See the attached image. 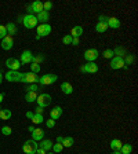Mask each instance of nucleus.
<instances>
[{"mask_svg": "<svg viewBox=\"0 0 138 154\" xmlns=\"http://www.w3.org/2000/svg\"><path fill=\"white\" fill-rule=\"evenodd\" d=\"M22 22L26 29H33V28H36L39 23L36 15H33V14H28V15L22 17Z\"/></svg>", "mask_w": 138, "mask_h": 154, "instance_id": "f257e3e1", "label": "nucleus"}, {"mask_svg": "<svg viewBox=\"0 0 138 154\" xmlns=\"http://www.w3.org/2000/svg\"><path fill=\"white\" fill-rule=\"evenodd\" d=\"M37 149H39V146H37V143H36V140H33V139L32 140H26L25 143L22 144V150L25 154H35Z\"/></svg>", "mask_w": 138, "mask_h": 154, "instance_id": "f03ea898", "label": "nucleus"}, {"mask_svg": "<svg viewBox=\"0 0 138 154\" xmlns=\"http://www.w3.org/2000/svg\"><path fill=\"white\" fill-rule=\"evenodd\" d=\"M51 33V25L50 23H40L37 26V36L36 38H40V37H46Z\"/></svg>", "mask_w": 138, "mask_h": 154, "instance_id": "7ed1b4c3", "label": "nucleus"}, {"mask_svg": "<svg viewBox=\"0 0 138 154\" xmlns=\"http://www.w3.org/2000/svg\"><path fill=\"white\" fill-rule=\"evenodd\" d=\"M58 80V76L57 74H44V76L39 77V84L40 85H50V84L55 83Z\"/></svg>", "mask_w": 138, "mask_h": 154, "instance_id": "20e7f679", "label": "nucleus"}, {"mask_svg": "<svg viewBox=\"0 0 138 154\" xmlns=\"http://www.w3.org/2000/svg\"><path fill=\"white\" fill-rule=\"evenodd\" d=\"M37 80H39L37 74L32 73V72H29V73H22L21 74V79H19L21 83H28V84H35Z\"/></svg>", "mask_w": 138, "mask_h": 154, "instance_id": "39448f33", "label": "nucleus"}, {"mask_svg": "<svg viewBox=\"0 0 138 154\" xmlns=\"http://www.w3.org/2000/svg\"><path fill=\"white\" fill-rule=\"evenodd\" d=\"M98 55H100V52H98L97 48H90V50H86V51H84V58H86V61H88V62H94L97 58H98Z\"/></svg>", "mask_w": 138, "mask_h": 154, "instance_id": "423d86ee", "label": "nucleus"}, {"mask_svg": "<svg viewBox=\"0 0 138 154\" xmlns=\"http://www.w3.org/2000/svg\"><path fill=\"white\" fill-rule=\"evenodd\" d=\"M21 74L19 72H15V70H8L6 73V76H4V79H6L7 81H10V83H17V81H19V79H21Z\"/></svg>", "mask_w": 138, "mask_h": 154, "instance_id": "0eeeda50", "label": "nucleus"}, {"mask_svg": "<svg viewBox=\"0 0 138 154\" xmlns=\"http://www.w3.org/2000/svg\"><path fill=\"white\" fill-rule=\"evenodd\" d=\"M39 106H42V107H46L51 103V96L48 95V94H42V95L37 96V99H36Z\"/></svg>", "mask_w": 138, "mask_h": 154, "instance_id": "6e6552de", "label": "nucleus"}, {"mask_svg": "<svg viewBox=\"0 0 138 154\" xmlns=\"http://www.w3.org/2000/svg\"><path fill=\"white\" fill-rule=\"evenodd\" d=\"M80 72L82 73H97V72H98V66H97V63H94V62H88V63L83 65V66L80 67Z\"/></svg>", "mask_w": 138, "mask_h": 154, "instance_id": "1a4fd4ad", "label": "nucleus"}, {"mask_svg": "<svg viewBox=\"0 0 138 154\" xmlns=\"http://www.w3.org/2000/svg\"><path fill=\"white\" fill-rule=\"evenodd\" d=\"M33 57L35 55L32 54V52L29 51V50H26V51H24L22 54H21V65H28V63H32L33 61Z\"/></svg>", "mask_w": 138, "mask_h": 154, "instance_id": "9d476101", "label": "nucleus"}, {"mask_svg": "<svg viewBox=\"0 0 138 154\" xmlns=\"http://www.w3.org/2000/svg\"><path fill=\"white\" fill-rule=\"evenodd\" d=\"M6 66L8 67L10 70H18L19 67H21V62L18 61V59H15V58H8L6 61Z\"/></svg>", "mask_w": 138, "mask_h": 154, "instance_id": "9b49d317", "label": "nucleus"}, {"mask_svg": "<svg viewBox=\"0 0 138 154\" xmlns=\"http://www.w3.org/2000/svg\"><path fill=\"white\" fill-rule=\"evenodd\" d=\"M111 67L117 70V69H123L124 67V61H123V58H119V57H113L111 59Z\"/></svg>", "mask_w": 138, "mask_h": 154, "instance_id": "f8f14e48", "label": "nucleus"}, {"mask_svg": "<svg viewBox=\"0 0 138 154\" xmlns=\"http://www.w3.org/2000/svg\"><path fill=\"white\" fill-rule=\"evenodd\" d=\"M0 45H2V48H3V50H11V48H13V45H14L13 37L7 35L4 38H2V44H0Z\"/></svg>", "mask_w": 138, "mask_h": 154, "instance_id": "ddd939ff", "label": "nucleus"}, {"mask_svg": "<svg viewBox=\"0 0 138 154\" xmlns=\"http://www.w3.org/2000/svg\"><path fill=\"white\" fill-rule=\"evenodd\" d=\"M30 10H32V13H42L43 11V3L42 2H39V0H36V2H33L32 4H30Z\"/></svg>", "mask_w": 138, "mask_h": 154, "instance_id": "4468645a", "label": "nucleus"}, {"mask_svg": "<svg viewBox=\"0 0 138 154\" xmlns=\"http://www.w3.org/2000/svg\"><path fill=\"white\" fill-rule=\"evenodd\" d=\"M61 114H62V109L59 107V106H55L54 109L50 112V119H53V120H58L59 117H61Z\"/></svg>", "mask_w": 138, "mask_h": 154, "instance_id": "2eb2a0df", "label": "nucleus"}, {"mask_svg": "<svg viewBox=\"0 0 138 154\" xmlns=\"http://www.w3.org/2000/svg\"><path fill=\"white\" fill-rule=\"evenodd\" d=\"M61 91L65 94V95H71L72 92H73V87H72V84L71 83H62L61 84Z\"/></svg>", "mask_w": 138, "mask_h": 154, "instance_id": "dca6fc26", "label": "nucleus"}, {"mask_svg": "<svg viewBox=\"0 0 138 154\" xmlns=\"http://www.w3.org/2000/svg\"><path fill=\"white\" fill-rule=\"evenodd\" d=\"M32 138H33V140H42L43 138H44V131L43 129H40V128H36L35 131L32 132Z\"/></svg>", "mask_w": 138, "mask_h": 154, "instance_id": "f3484780", "label": "nucleus"}, {"mask_svg": "<svg viewBox=\"0 0 138 154\" xmlns=\"http://www.w3.org/2000/svg\"><path fill=\"white\" fill-rule=\"evenodd\" d=\"M120 21L117 18H115V17H112V18L108 19V28H112V29H119L120 28Z\"/></svg>", "mask_w": 138, "mask_h": 154, "instance_id": "a211bd4d", "label": "nucleus"}, {"mask_svg": "<svg viewBox=\"0 0 138 154\" xmlns=\"http://www.w3.org/2000/svg\"><path fill=\"white\" fill-rule=\"evenodd\" d=\"M40 149H43L44 151H48L53 149V142L48 140V139H42V143H40Z\"/></svg>", "mask_w": 138, "mask_h": 154, "instance_id": "6ab92c4d", "label": "nucleus"}, {"mask_svg": "<svg viewBox=\"0 0 138 154\" xmlns=\"http://www.w3.org/2000/svg\"><path fill=\"white\" fill-rule=\"evenodd\" d=\"M36 18H37V22L46 23L48 21V18H50V15H48L47 11H42V13H39L37 15H36Z\"/></svg>", "mask_w": 138, "mask_h": 154, "instance_id": "aec40b11", "label": "nucleus"}, {"mask_svg": "<svg viewBox=\"0 0 138 154\" xmlns=\"http://www.w3.org/2000/svg\"><path fill=\"white\" fill-rule=\"evenodd\" d=\"M83 35V28L82 26H75V28H72L71 30V36L72 37H80V36Z\"/></svg>", "mask_w": 138, "mask_h": 154, "instance_id": "412c9836", "label": "nucleus"}, {"mask_svg": "<svg viewBox=\"0 0 138 154\" xmlns=\"http://www.w3.org/2000/svg\"><path fill=\"white\" fill-rule=\"evenodd\" d=\"M6 29H7V35L11 36V37H13L14 35H17V26H15V23H13V22L7 23Z\"/></svg>", "mask_w": 138, "mask_h": 154, "instance_id": "4be33fe9", "label": "nucleus"}, {"mask_svg": "<svg viewBox=\"0 0 138 154\" xmlns=\"http://www.w3.org/2000/svg\"><path fill=\"white\" fill-rule=\"evenodd\" d=\"M109 146H111V149L115 151V150H120L122 146H123V143H122V140H119V139H113V140L111 142Z\"/></svg>", "mask_w": 138, "mask_h": 154, "instance_id": "5701e85b", "label": "nucleus"}, {"mask_svg": "<svg viewBox=\"0 0 138 154\" xmlns=\"http://www.w3.org/2000/svg\"><path fill=\"white\" fill-rule=\"evenodd\" d=\"M11 110H8V109H2L0 110V119L2 120H4V121H6V120H8V119H11Z\"/></svg>", "mask_w": 138, "mask_h": 154, "instance_id": "b1692460", "label": "nucleus"}, {"mask_svg": "<svg viewBox=\"0 0 138 154\" xmlns=\"http://www.w3.org/2000/svg\"><path fill=\"white\" fill-rule=\"evenodd\" d=\"M75 143V139L72 136H68V138H64L62 140V147H72Z\"/></svg>", "mask_w": 138, "mask_h": 154, "instance_id": "393cba45", "label": "nucleus"}, {"mask_svg": "<svg viewBox=\"0 0 138 154\" xmlns=\"http://www.w3.org/2000/svg\"><path fill=\"white\" fill-rule=\"evenodd\" d=\"M133 151V146L130 143H123L122 149H120V153L122 154H131Z\"/></svg>", "mask_w": 138, "mask_h": 154, "instance_id": "a878e982", "label": "nucleus"}, {"mask_svg": "<svg viewBox=\"0 0 138 154\" xmlns=\"http://www.w3.org/2000/svg\"><path fill=\"white\" fill-rule=\"evenodd\" d=\"M36 99H37V95H36V92H26V95H25V100H26L28 103L36 102Z\"/></svg>", "mask_w": 138, "mask_h": 154, "instance_id": "bb28decb", "label": "nucleus"}, {"mask_svg": "<svg viewBox=\"0 0 138 154\" xmlns=\"http://www.w3.org/2000/svg\"><path fill=\"white\" fill-rule=\"evenodd\" d=\"M43 121H46L44 120V117H43V114H33V117H32V122L33 124H42Z\"/></svg>", "mask_w": 138, "mask_h": 154, "instance_id": "cd10ccee", "label": "nucleus"}, {"mask_svg": "<svg viewBox=\"0 0 138 154\" xmlns=\"http://www.w3.org/2000/svg\"><path fill=\"white\" fill-rule=\"evenodd\" d=\"M95 30H97V32H100V33H104V32H106V30H108V25H106V23L98 22L95 25Z\"/></svg>", "mask_w": 138, "mask_h": 154, "instance_id": "c85d7f7f", "label": "nucleus"}, {"mask_svg": "<svg viewBox=\"0 0 138 154\" xmlns=\"http://www.w3.org/2000/svg\"><path fill=\"white\" fill-rule=\"evenodd\" d=\"M113 54H115L116 57L123 58V55H126V50L123 47H116L115 50H113Z\"/></svg>", "mask_w": 138, "mask_h": 154, "instance_id": "c756f323", "label": "nucleus"}, {"mask_svg": "<svg viewBox=\"0 0 138 154\" xmlns=\"http://www.w3.org/2000/svg\"><path fill=\"white\" fill-rule=\"evenodd\" d=\"M124 61V67H127V66H130V65L134 62V55H131V54H129L127 57H126V59H123Z\"/></svg>", "mask_w": 138, "mask_h": 154, "instance_id": "7c9ffc66", "label": "nucleus"}, {"mask_svg": "<svg viewBox=\"0 0 138 154\" xmlns=\"http://www.w3.org/2000/svg\"><path fill=\"white\" fill-rule=\"evenodd\" d=\"M39 88H40V87L36 85V84H29V85L26 87V92H36Z\"/></svg>", "mask_w": 138, "mask_h": 154, "instance_id": "2f4dec72", "label": "nucleus"}, {"mask_svg": "<svg viewBox=\"0 0 138 154\" xmlns=\"http://www.w3.org/2000/svg\"><path fill=\"white\" fill-rule=\"evenodd\" d=\"M104 58H106V59H112L113 58V50H105V51H104Z\"/></svg>", "mask_w": 138, "mask_h": 154, "instance_id": "473e14b6", "label": "nucleus"}, {"mask_svg": "<svg viewBox=\"0 0 138 154\" xmlns=\"http://www.w3.org/2000/svg\"><path fill=\"white\" fill-rule=\"evenodd\" d=\"M2 134L6 135V136H10V135L13 134V129H11L10 127H7V125H6V127H3V128H2Z\"/></svg>", "mask_w": 138, "mask_h": 154, "instance_id": "72a5a7b5", "label": "nucleus"}, {"mask_svg": "<svg viewBox=\"0 0 138 154\" xmlns=\"http://www.w3.org/2000/svg\"><path fill=\"white\" fill-rule=\"evenodd\" d=\"M62 144L61 143H55V144H53V151H54V153H61L62 151Z\"/></svg>", "mask_w": 138, "mask_h": 154, "instance_id": "f704fd0d", "label": "nucleus"}, {"mask_svg": "<svg viewBox=\"0 0 138 154\" xmlns=\"http://www.w3.org/2000/svg\"><path fill=\"white\" fill-rule=\"evenodd\" d=\"M43 61H44V57H43V55L40 54V55H37V57H33L32 63H37V65H40V62H43Z\"/></svg>", "mask_w": 138, "mask_h": 154, "instance_id": "c9c22d12", "label": "nucleus"}, {"mask_svg": "<svg viewBox=\"0 0 138 154\" xmlns=\"http://www.w3.org/2000/svg\"><path fill=\"white\" fill-rule=\"evenodd\" d=\"M53 8V3L51 2H46V3H43V11H50V10Z\"/></svg>", "mask_w": 138, "mask_h": 154, "instance_id": "e433bc0d", "label": "nucleus"}, {"mask_svg": "<svg viewBox=\"0 0 138 154\" xmlns=\"http://www.w3.org/2000/svg\"><path fill=\"white\" fill-rule=\"evenodd\" d=\"M6 36H7V29H6V26L0 25V40H2V38H4Z\"/></svg>", "mask_w": 138, "mask_h": 154, "instance_id": "4c0bfd02", "label": "nucleus"}, {"mask_svg": "<svg viewBox=\"0 0 138 154\" xmlns=\"http://www.w3.org/2000/svg\"><path fill=\"white\" fill-rule=\"evenodd\" d=\"M39 70H40V65H37V63H30V72H32V73H37Z\"/></svg>", "mask_w": 138, "mask_h": 154, "instance_id": "58836bf2", "label": "nucleus"}, {"mask_svg": "<svg viewBox=\"0 0 138 154\" xmlns=\"http://www.w3.org/2000/svg\"><path fill=\"white\" fill-rule=\"evenodd\" d=\"M62 43H64V44H71V43H72V36L71 35L64 36V38H62Z\"/></svg>", "mask_w": 138, "mask_h": 154, "instance_id": "ea45409f", "label": "nucleus"}, {"mask_svg": "<svg viewBox=\"0 0 138 154\" xmlns=\"http://www.w3.org/2000/svg\"><path fill=\"white\" fill-rule=\"evenodd\" d=\"M46 125H47V128H54L55 127V120H53V119L47 120V121H46Z\"/></svg>", "mask_w": 138, "mask_h": 154, "instance_id": "a19ab883", "label": "nucleus"}, {"mask_svg": "<svg viewBox=\"0 0 138 154\" xmlns=\"http://www.w3.org/2000/svg\"><path fill=\"white\" fill-rule=\"evenodd\" d=\"M98 19H100L101 23H106V25H108V19H109V18H108L106 15H100V18H98Z\"/></svg>", "mask_w": 138, "mask_h": 154, "instance_id": "79ce46f5", "label": "nucleus"}, {"mask_svg": "<svg viewBox=\"0 0 138 154\" xmlns=\"http://www.w3.org/2000/svg\"><path fill=\"white\" fill-rule=\"evenodd\" d=\"M43 109H44V107H42V106H37V107H36V114H43Z\"/></svg>", "mask_w": 138, "mask_h": 154, "instance_id": "37998d69", "label": "nucleus"}, {"mask_svg": "<svg viewBox=\"0 0 138 154\" xmlns=\"http://www.w3.org/2000/svg\"><path fill=\"white\" fill-rule=\"evenodd\" d=\"M71 44L79 45V38H77V37H72V43H71Z\"/></svg>", "mask_w": 138, "mask_h": 154, "instance_id": "c03bdc74", "label": "nucleus"}, {"mask_svg": "<svg viewBox=\"0 0 138 154\" xmlns=\"http://www.w3.org/2000/svg\"><path fill=\"white\" fill-rule=\"evenodd\" d=\"M46 153H47V151H44V150H43V149H40V147H39L37 150H36V153H35V154H46Z\"/></svg>", "mask_w": 138, "mask_h": 154, "instance_id": "a18cd8bd", "label": "nucleus"}, {"mask_svg": "<svg viewBox=\"0 0 138 154\" xmlns=\"http://www.w3.org/2000/svg\"><path fill=\"white\" fill-rule=\"evenodd\" d=\"M33 114H35V113H32V112H28V113H26V117H28V119H30V120H32Z\"/></svg>", "mask_w": 138, "mask_h": 154, "instance_id": "49530a36", "label": "nucleus"}, {"mask_svg": "<svg viewBox=\"0 0 138 154\" xmlns=\"http://www.w3.org/2000/svg\"><path fill=\"white\" fill-rule=\"evenodd\" d=\"M62 140H64V138H62V136H58V138H57V143H61L62 144Z\"/></svg>", "mask_w": 138, "mask_h": 154, "instance_id": "de8ad7c7", "label": "nucleus"}, {"mask_svg": "<svg viewBox=\"0 0 138 154\" xmlns=\"http://www.w3.org/2000/svg\"><path fill=\"white\" fill-rule=\"evenodd\" d=\"M28 129H29V132H33V131H35L36 128H35V127H33V125H30V127H29Z\"/></svg>", "mask_w": 138, "mask_h": 154, "instance_id": "09e8293b", "label": "nucleus"}, {"mask_svg": "<svg viewBox=\"0 0 138 154\" xmlns=\"http://www.w3.org/2000/svg\"><path fill=\"white\" fill-rule=\"evenodd\" d=\"M111 154H122V153H120V150H115V151H112Z\"/></svg>", "mask_w": 138, "mask_h": 154, "instance_id": "8fccbe9b", "label": "nucleus"}, {"mask_svg": "<svg viewBox=\"0 0 138 154\" xmlns=\"http://www.w3.org/2000/svg\"><path fill=\"white\" fill-rule=\"evenodd\" d=\"M3 98H4V95H3V94H0V103L3 102Z\"/></svg>", "mask_w": 138, "mask_h": 154, "instance_id": "3c124183", "label": "nucleus"}, {"mask_svg": "<svg viewBox=\"0 0 138 154\" xmlns=\"http://www.w3.org/2000/svg\"><path fill=\"white\" fill-rule=\"evenodd\" d=\"M2 81H3V74L0 73V84H2Z\"/></svg>", "mask_w": 138, "mask_h": 154, "instance_id": "603ef678", "label": "nucleus"}, {"mask_svg": "<svg viewBox=\"0 0 138 154\" xmlns=\"http://www.w3.org/2000/svg\"><path fill=\"white\" fill-rule=\"evenodd\" d=\"M48 154H53V153H48Z\"/></svg>", "mask_w": 138, "mask_h": 154, "instance_id": "864d4df0", "label": "nucleus"}, {"mask_svg": "<svg viewBox=\"0 0 138 154\" xmlns=\"http://www.w3.org/2000/svg\"><path fill=\"white\" fill-rule=\"evenodd\" d=\"M0 110H2V107H0Z\"/></svg>", "mask_w": 138, "mask_h": 154, "instance_id": "5fc2aeb1", "label": "nucleus"}]
</instances>
